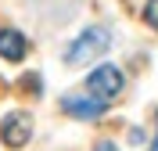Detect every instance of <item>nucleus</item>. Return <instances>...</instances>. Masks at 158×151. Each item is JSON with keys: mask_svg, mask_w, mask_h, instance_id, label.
I'll return each mask as SVG.
<instances>
[{"mask_svg": "<svg viewBox=\"0 0 158 151\" xmlns=\"http://www.w3.org/2000/svg\"><path fill=\"white\" fill-rule=\"evenodd\" d=\"M108 43H111V32L104 29V25H86V29L79 32V40L69 47L65 61H69V65H86V61L101 58V54L108 50Z\"/></svg>", "mask_w": 158, "mask_h": 151, "instance_id": "1", "label": "nucleus"}, {"mask_svg": "<svg viewBox=\"0 0 158 151\" xmlns=\"http://www.w3.org/2000/svg\"><path fill=\"white\" fill-rule=\"evenodd\" d=\"M86 90L108 104V101H115L118 94H122V72H118L115 65H101V69H94V72H90Z\"/></svg>", "mask_w": 158, "mask_h": 151, "instance_id": "2", "label": "nucleus"}, {"mask_svg": "<svg viewBox=\"0 0 158 151\" xmlns=\"http://www.w3.org/2000/svg\"><path fill=\"white\" fill-rule=\"evenodd\" d=\"M0 137L7 148H22V144L32 137V119L29 111H7V119L0 122Z\"/></svg>", "mask_w": 158, "mask_h": 151, "instance_id": "3", "label": "nucleus"}, {"mask_svg": "<svg viewBox=\"0 0 158 151\" xmlns=\"http://www.w3.org/2000/svg\"><path fill=\"white\" fill-rule=\"evenodd\" d=\"M61 108L69 111L72 119H97L101 111H104V101L101 97H94V94H65L61 97Z\"/></svg>", "mask_w": 158, "mask_h": 151, "instance_id": "4", "label": "nucleus"}, {"mask_svg": "<svg viewBox=\"0 0 158 151\" xmlns=\"http://www.w3.org/2000/svg\"><path fill=\"white\" fill-rule=\"evenodd\" d=\"M0 58H7V61L25 58V36L18 29H0Z\"/></svg>", "mask_w": 158, "mask_h": 151, "instance_id": "5", "label": "nucleus"}, {"mask_svg": "<svg viewBox=\"0 0 158 151\" xmlns=\"http://www.w3.org/2000/svg\"><path fill=\"white\" fill-rule=\"evenodd\" d=\"M22 90H25V94H36V97H40V90H43V86H40V76H36V72L22 76Z\"/></svg>", "mask_w": 158, "mask_h": 151, "instance_id": "6", "label": "nucleus"}, {"mask_svg": "<svg viewBox=\"0 0 158 151\" xmlns=\"http://www.w3.org/2000/svg\"><path fill=\"white\" fill-rule=\"evenodd\" d=\"M144 18H148L151 29H158V0H148V7H144Z\"/></svg>", "mask_w": 158, "mask_h": 151, "instance_id": "7", "label": "nucleus"}, {"mask_svg": "<svg viewBox=\"0 0 158 151\" xmlns=\"http://www.w3.org/2000/svg\"><path fill=\"white\" fill-rule=\"evenodd\" d=\"M94 151H118V148H115L111 141H97V148H94Z\"/></svg>", "mask_w": 158, "mask_h": 151, "instance_id": "8", "label": "nucleus"}, {"mask_svg": "<svg viewBox=\"0 0 158 151\" xmlns=\"http://www.w3.org/2000/svg\"><path fill=\"white\" fill-rule=\"evenodd\" d=\"M151 151H158V137H155V144H151Z\"/></svg>", "mask_w": 158, "mask_h": 151, "instance_id": "9", "label": "nucleus"}]
</instances>
